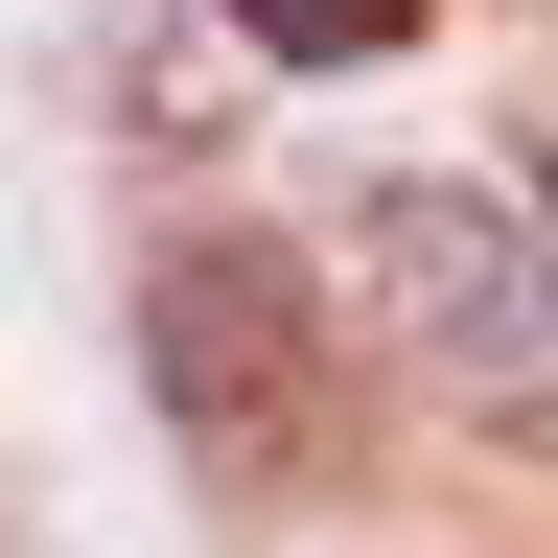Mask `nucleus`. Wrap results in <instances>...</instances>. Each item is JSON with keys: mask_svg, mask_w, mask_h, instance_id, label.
Here are the masks:
<instances>
[{"mask_svg": "<svg viewBox=\"0 0 558 558\" xmlns=\"http://www.w3.org/2000/svg\"><path fill=\"white\" fill-rule=\"evenodd\" d=\"M209 24H256L279 70H373V47L418 24V0H209Z\"/></svg>", "mask_w": 558, "mask_h": 558, "instance_id": "nucleus-3", "label": "nucleus"}, {"mask_svg": "<svg viewBox=\"0 0 558 558\" xmlns=\"http://www.w3.org/2000/svg\"><path fill=\"white\" fill-rule=\"evenodd\" d=\"M326 256H349V303H373V349H396L418 396H535V373H558L535 186H442V163H396V186L326 209Z\"/></svg>", "mask_w": 558, "mask_h": 558, "instance_id": "nucleus-1", "label": "nucleus"}, {"mask_svg": "<svg viewBox=\"0 0 558 558\" xmlns=\"http://www.w3.org/2000/svg\"><path fill=\"white\" fill-rule=\"evenodd\" d=\"M140 396H163V442L209 488H279L326 418V279L279 233H163L140 256Z\"/></svg>", "mask_w": 558, "mask_h": 558, "instance_id": "nucleus-2", "label": "nucleus"}]
</instances>
